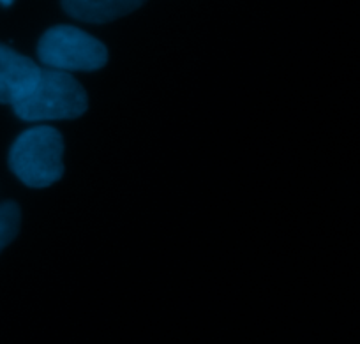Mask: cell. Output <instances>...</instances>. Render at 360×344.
Masks as SVG:
<instances>
[{
	"label": "cell",
	"instance_id": "4",
	"mask_svg": "<svg viewBox=\"0 0 360 344\" xmlns=\"http://www.w3.org/2000/svg\"><path fill=\"white\" fill-rule=\"evenodd\" d=\"M41 71L32 58L0 44V104L22 103L36 89Z\"/></svg>",
	"mask_w": 360,
	"mask_h": 344
},
{
	"label": "cell",
	"instance_id": "1",
	"mask_svg": "<svg viewBox=\"0 0 360 344\" xmlns=\"http://www.w3.org/2000/svg\"><path fill=\"white\" fill-rule=\"evenodd\" d=\"M64 140L50 126H36L20 134L9 151V168L25 186L43 189L64 175Z\"/></svg>",
	"mask_w": 360,
	"mask_h": 344
},
{
	"label": "cell",
	"instance_id": "6",
	"mask_svg": "<svg viewBox=\"0 0 360 344\" xmlns=\"http://www.w3.org/2000/svg\"><path fill=\"white\" fill-rule=\"evenodd\" d=\"M20 221H22V212L18 203L15 201L0 203V253L16 238L20 231Z\"/></svg>",
	"mask_w": 360,
	"mask_h": 344
},
{
	"label": "cell",
	"instance_id": "5",
	"mask_svg": "<svg viewBox=\"0 0 360 344\" xmlns=\"http://www.w3.org/2000/svg\"><path fill=\"white\" fill-rule=\"evenodd\" d=\"M62 8L71 18L89 23H106L129 15L141 8V2L131 0H68Z\"/></svg>",
	"mask_w": 360,
	"mask_h": 344
},
{
	"label": "cell",
	"instance_id": "2",
	"mask_svg": "<svg viewBox=\"0 0 360 344\" xmlns=\"http://www.w3.org/2000/svg\"><path fill=\"white\" fill-rule=\"evenodd\" d=\"M89 108V97L82 83L71 72L43 69L36 89L16 106V117L27 122L72 120Z\"/></svg>",
	"mask_w": 360,
	"mask_h": 344
},
{
	"label": "cell",
	"instance_id": "3",
	"mask_svg": "<svg viewBox=\"0 0 360 344\" xmlns=\"http://www.w3.org/2000/svg\"><path fill=\"white\" fill-rule=\"evenodd\" d=\"M39 60L55 71H98L108 62V50L94 36L71 25L46 30L37 44Z\"/></svg>",
	"mask_w": 360,
	"mask_h": 344
},
{
	"label": "cell",
	"instance_id": "7",
	"mask_svg": "<svg viewBox=\"0 0 360 344\" xmlns=\"http://www.w3.org/2000/svg\"><path fill=\"white\" fill-rule=\"evenodd\" d=\"M0 6H4V8H9V6H13V2H8V0H6V2H0Z\"/></svg>",
	"mask_w": 360,
	"mask_h": 344
}]
</instances>
